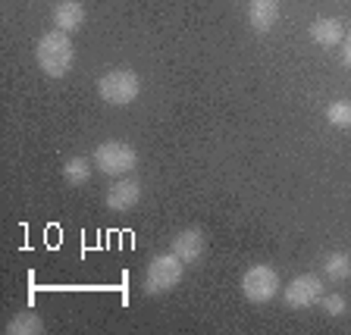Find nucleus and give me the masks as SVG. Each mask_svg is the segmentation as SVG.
<instances>
[{
  "instance_id": "7ed1b4c3",
  "label": "nucleus",
  "mask_w": 351,
  "mask_h": 335,
  "mask_svg": "<svg viewBox=\"0 0 351 335\" xmlns=\"http://www.w3.org/2000/svg\"><path fill=\"white\" fill-rule=\"evenodd\" d=\"M182 266L185 263L169 251V254H157L151 263H147L145 273V292L147 295H167L173 292L176 285L182 282Z\"/></svg>"
},
{
  "instance_id": "f8f14e48",
  "label": "nucleus",
  "mask_w": 351,
  "mask_h": 335,
  "mask_svg": "<svg viewBox=\"0 0 351 335\" xmlns=\"http://www.w3.org/2000/svg\"><path fill=\"white\" fill-rule=\"evenodd\" d=\"M41 332H44V323L35 310H22V314H16L7 323V335H41Z\"/></svg>"
},
{
  "instance_id": "9d476101",
  "label": "nucleus",
  "mask_w": 351,
  "mask_h": 335,
  "mask_svg": "<svg viewBox=\"0 0 351 335\" xmlns=\"http://www.w3.org/2000/svg\"><path fill=\"white\" fill-rule=\"evenodd\" d=\"M276 19H279V0H251L248 3V22L257 35H267L276 25Z\"/></svg>"
},
{
  "instance_id": "4468645a",
  "label": "nucleus",
  "mask_w": 351,
  "mask_h": 335,
  "mask_svg": "<svg viewBox=\"0 0 351 335\" xmlns=\"http://www.w3.org/2000/svg\"><path fill=\"white\" fill-rule=\"evenodd\" d=\"M63 179H66V185H85L88 179H91V160H85V157H69V160L63 163Z\"/></svg>"
},
{
  "instance_id": "ddd939ff",
  "label": "nucleus",
  "mask_w": 351,
  "mask_h": 335,
  "mask_svg": "<svg viewBox=\"0 0 351 335\" xmlns=\"http://www.w3.org/2000/svg\"><path fill=\"white\" fill-rule=\"evenodd\" d=\"M323 276H326L329 282H345V279L351 276V257L345 254V251L329 254L326 260H323Z\"/></svg>"
},
{
  "instance_id": "f3484780",
  "label": "nucleus",
  "mask_w": 351,
  "mask_h": 335,
  "mask_svg": "<svg viewBox=\"0 0 351 335\" xmlns=\"http://www.w3.org/2000/svg\"><path fill=\"white\" fill-rule=\"evenodd\" d=\"M342 63L351 69V38H345L342 41Z\"/></svg>"
},
{
  "instance_id": "9b49d317",
  "label": "nucleus",
  "mask_w": 351,
  "mask_h": 335,
  "mask_svg": "<svg viewBox=\"0 0 351 335\" xmlns=\"http://www.w3.org/2000/svg\"><path fill=\"white\" fill-rule=\"evenodd\" d=\"M53 25L60 32H79L85 25V7L82 0H60L53 7Z\"/></svg>"
},
{
  "instance_id": "dca6fc26",
  "label": "nucleus",
  "mask_w": 351,
  "mask_h": 335,
  "mask_svg": "<svg viewBox=\"0 0 351 335\" xmlns=\"http://www.w3.org/2000/svg\"><path fill=\"white\" fill-rule=\"evenodd\" d=\"M320 307H323V314L326 317H342L345 314V298L342 295H323Z\"/></svg>"
},
{
  "instance_id": "f03ea898",
  "label": "nucleus",
  "mask_w": 351,
  "mask_h": 335,
  "mask_svg": "<svg viewBox=\"0 0 351 335\" xmlns=\"http://www.w3.org/2000/svg\"><path fill=\"white\" fill-rule=\"evenodd\" d=\"M138 91H141V82L135 69H110L97 82V95L110 107H125V103H132L138 97Z\"/></svg>"
},
{
  "instance_id": "1a4fd4ad",
  "label": "nucleus",
  "mask_w": 351,
  "mask_h": 335,
  "mask_svg": "<svg viewBox=\"0 0 351 335\" xmlns=\"http://www.w3.org/2000/svg\"><path fill=\"white\" fill-rule=\"evenodd\" d=\"M141 201V185L135 179H117L107 188V207L117 213H125Z\"/></svg>"
},
{
  "instance_id": "0eeeda50",
  "label": "nucleus",
  "mask_w": 351,
  "mask_h": 335,
  "mask_svg": "<svg viewBox=\"0 0 351 335\" xmlns=\"http://www.w3.org/2000/svg\"><path fill=\"white\" fill-rule=\"evenodd\" d=\"M204 248H207V238L201 229H182V232L173 238V245H169V251L182 263H197L204 257Z\"/></svg>"
},
{
  "instance_id": "423d86ee",
  "label": "nucleus",
  "mask_w": 351,
  "mask_h": 335,
  "mask_svg": "<svg viewBox=\"0 0 351 335\" xmlns=\"http://www.w3.org/2000/svg\"><path fill=\"white\" fill-rule=\"evenodd\" d=\"M323 295L326 292H323L320 276H295L292 282L285 285L282 301H285V307H292V310H304V307L320 304Z\"/></svg>"
},
{
  "instance_id": "2eb2a0df",
  "label": "nucleus",
  "mask_w": 351,
  "mask_h": 335,
  "mask_svg": "<svg viewBox=\"0 0 351 335\" xmlns=\"http://www.w3.org/2000/svg\"><path fill=\"white\" fill-rule=\"evenodd\" d=\"M326 123L336 129H351V103L348 101H332L326 107Z\"/></svg>"
},
{
  "instance_id": "20e7f679",
  "label": "nucleus",
  "mask_w": 351,
  "mask_h": 335,
  "mask_svg": "<svg viewBox=\"0 0 351 335\" xmlns=\"http://www.w3.org/2000/svg\"><path fill=\"white\" fill-rule=\"evenodd\" d=\"M138 163V151L125 141H104L95 147V166L104 175H125Z\"/></svg>"
},
{
  "instance_id": "6e6552de",
  "label": "nucleus",
  "mask_w": 351,
  "mask_h": 335,
  "mask_svg": "<svg viewBox=\"0 0 351 335\" xmlns=\"http://www.w3.org/2000/svg\"><path fill=\"white\" fill-rule=\"evenodd\" d=\"M307 35L320 47H339L345 41V22L336 19V16H320V19L307 25Z\"/></svg>"
},
{
  "instance_id": "39448f33",
  "label": "nucleus",
  "mask_w": 351,
  "mask_h": 335,
  "mask_svg": "<svg viewBox=\"0 0 351 335\" xmlns=\"http://www.w3.org/2000/svg\"><path fill=\"white\" fill-rule=\"evenodd\" d=\"M241 292H245L248 301H254V304H267V301H273L279 295L276 270L267 266V263H254V266H248L245 276H241Z\"/></svg>"
},
{
  "instance_id": "f257e3e1",
  "label": "nucleus",
  "mask_w": 351,
  "mask_h": 335,
  "mask_svg": "<svg viewBox=\"0 0 351 335\" xmlns=\"http://www.w3.org/2000/svg\"><path fill=\"white\" fill-rule=\"evenodd\" d=\"M35 60L44 75L63 79V75L73 69V60H75V47H73L69 32H60V29L44 32L35 44Z\"/></svg>"
}]
</instances>
